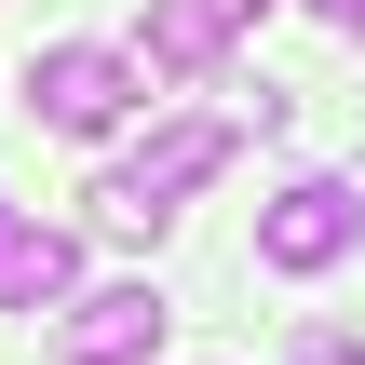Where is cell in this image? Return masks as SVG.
Wrapping results in <instances>:
<instances>
[{
    "label": "cell",
    "mask_w": 365,
    "mask_h": 365,
    "mask_svg": "<svg viewBox=\"0 0 365 365\" xmlns=\"http://www.w3.org/2000/svg\"><path fill=\"white\" fill-rule=\"evenodd\" d=\"M298 365H365V352H352V339H312V352H298Z\"/></svg>",
    "instance_id": "cell-8"
},
{
    "label": "cell",
    "mask_w": 365,
    "mask_h": 365,
    "mask_svg": "<svg viewBox=\"0 0 365 365\" xmlns=\"http://www.w3.org/2000/svg\"><path fill=\"white\" fill-rule=\"evenodd\" d=\"M163 325H176L163 284H95V298H68L54 365H149V352H163Z\"/></svg>",
    "instance_id": "cell-4"
},
{
    "label": "cell",
    "mask_w": 365,
    "mask_h": 365,
    "mask_svg": "<svg viewBox=\"0 0 365 365\" xmlns=\"http://www.w3.org/2000/svg\"><path fill=\"white\" fill-rule=\"evenodd\" d=\"M312 14H325V27H352V41H365V0H312Z\"/></svg>",
    "instance_id": "cell-7"
},
{
    "label": "cell",
    "mask_w": 365,
    "mask_h": 365,
    "mask_svg": "<svg viewBox=\"0 0 365 365\" xmlns=\"http://www.w3.org/2000/svg\"><path fill=\"white\" fill-rule=\"evenodd\" d=\"M257 14H271V0H149V54H135V68L190 81V68H217V54H230Z\"/></svg>",
    "instance_id": "cell-6"
},
{
    "label": "cell",
    "mask_w": 365,
    "mask_h": 365,
    "mask_svg": "<svg viewBox=\"0 0 365 365\" xmlns=\"http://www.w3.org/2000/svg\"><path fill=\"white\" fill-rule=\"evenodd\" d=\"M352 244H365V190L352 176H298V190L257 203V271H339Z\"/></svg>",
    "instance_id": "cell-3"
},
{
    "label": "cell",
    "mask_w": 365,
    "mask_h": 365,
    "mask_svg": "<svg viewBox=\"0 0 365 365\" xmlns=\"http://www.w3.org/2000/svg\"><path fill=\"white\" fill-rule=\"evenodd\" d=\"M203 176H230V122H163L135 163H108V176H95V217H108V230H163Z\"/></svg>",
    "instance_id": "cell-1"
},
{
    "label": "cell",
    "mask_w": 365,
    "mask_h": 365,
    "mask_svg": "<svg viewBox=\"0 0 365 365\" xmlns=\"http://www.w3.org/2000/svg\"><path fill=\"white\" fill-rule=\"evenodd\" d=\"M68 284H81V244L54 217H14L0 203V312H68Z\"/></svg>",
    "instance_id": "cell-5"
},
{
    "label": "cell",
    "mask_w": 365,
    "mask_h": 365,
    "mask_svg": "<svg viewBox=\"0 0 365 365\" xmlns=\"http://www.w3.org/2000/svg\"><path fill=\"white\" fill-rule=\"evenodd\" d=\"M135 95H149V68H135V54H108V41H54V54L27 68V108H41L54 135H122V122H135Z\"/></svg>",
    "instance_id": "cell-2"
}]
</instances>
